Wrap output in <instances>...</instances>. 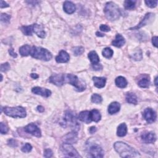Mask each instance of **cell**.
Here are the masks:
<instances>
[{
	"mask_svg": "<svg viewBox=\"0 0 158 158\" xmlns=\"http://www.w3.org/2000/svg\"><path fill=\"white\" fill-rule=\"evenodd\" d=\"M93 80L94 82V84L96 87L98 88H102L105 86L106 82V78L104 77H93Z\"/></svg>",
	"mask_w": 158,
	"mask_h": 158,
	"instance_id": "21",
	"label": "cell"
},
{
	"mask_svg": "<svg viewBox=\"0 0 158 158\" xmlns=\"http://www.w3.org/2000/svg\"><path fill=\"white\" fill-rule=\"evenodd\" d=\"M9 53L10 55L12 56V57H17V54H16L15 52L14 51V49H13L12 48L9 49Z\"/></svg>",
	"mask_w": 158,
	"mask_h": 158,
	"instance_id": "47",
	"label": "cell"
},
{
	"mask_svg": "<svg viewBox=\"0 0 158 158\" xmlns=\"http://www.w3.org/2000/svg\"><path fill=\"white\" fill-rule=\"evenodd\" d=\"M114 147L115 150L122 157H134L140 156V154L137 151H136L135 149L124 142H116L114 143Z\"/></svg>",
	"mask_w": 158,
	"mask_h": 158,
	"instance_id": "1",
	"label": "cell"
},
{
	"mask_svg": "<svg viewBox=\"0 0 158 158\" xmlns=\"http://www.w3.org/2000/svg\"><path fill=\"white\" fill-rule=\"evenodd\" d=\"M37 110L40 112H43L45 111V108L43 106H38L37 107Z\"/></svg>",
	"mask_w": 158,
	"mask_h": 158,
	"instance_id": "48",
	"label": "cell"
},
{
	"mask_svg": "<svg viewBox=\"0 0 158 158\" xmlns=\"http://www.w3.org/2000/svg\"><path fill=\"white\" fill-rule=\"evenodd\" d=\"M53 156V151L51 149H46L45 150L44 152V157H51Z\"/></svg>",
	"mask_w": 158,
	"mask_h": 158,
	"instance_id": "42",
	"label": "cell"
},
{
	"mask_svg": "<svg viewBox=\"0 0 158 158\" xmlns=\"http://www.w3.org/2000/svg\"><path fill=\"white\" fill-rule=\"evenodd\" d=\"M11 19V16L8 14L2 13L1 14V21L3 22H8Z\"/></svg>",
	"mask_w": 158,
	"mask_h": 158,
	"instance_id": "37",
	"label": "cell"
},
{
	"mask_svg": "<svg viewBox=\"0 0 158 158\" xmlns=\"http://www.w3.org/2000/svg\"><path fill=\"white\" fill-rule=\"evenodd\" d=\"M88 58L93 64H98L99 62V56L95 51H92L88 54Z\"/></svg>",
	"mask_w": 158,
	"mask_h": 158,
	"instance_id": "27",
	"label": "cell"
},
{
	"mask_svg": "<svg viewBox=\"0 0 158 158\" xmlns=\"http://www.w3.org/2000/svg\"><path fill=\"white\" fill-rule=\"evenodd\" d=\"M78 119L80 120V121L85 122L86 124H89L92 121L91 119V115H90V112L88 111H85L81 112L78 115Z\"/></svg>",
	"mask_w": 158,
	"mask_h": 158,
	"instance_id": "17",
	"label": "cell"
},
{
	"mask_svg": "<svg viewBox=\"0 0 158 158\" xmlns=\"http://www.w3.org/2000/svg\"><path fill=\"white\" fill-rule=\"evenodd\" d=\"M152 43L155 47H157V37H153L152 38Z\"/></svg>",
	"mask_w": 158,
	"mask_h": 158,
	"instance_id": "45",
	"label": "cell"
},
{
	"mask_svg": "<svg viewBox=\"0 0 158 158\" xmlns=\"http://www.w3.org/2000/svg\"><path fill=\"white\" fill-rule=\"evenodd\" d=\"M0 132L2 134H6L8 132V127L3 122H1L0 124Z\"/></svg>",
	"mask_w": 158,
	"mask_h": 158,
	"instance_id": "36",
	"label": "cell"
},
{
	"mask_svg": "<svg viewBox=\"0 0 158 158\" xmlns=\"http://www.w3.org/2000/svg\"><path fill=\"white\" fill-rule=\"evenodd\" d=\"M91 115V119L93 121H95L96 122H98L100 120H101V116L100 114V112L97 109H93L90 112Z\"/></svg>",
	"mask_w": 158,
	"mask_h": 158,
	"instance_id": "28",
	"label": "cell"
},
{
	"mask_svg": "<svg viewBox=\"0 0 158 158\" xmlns=\"http://www.w3.org/2000/svg\"><path fill=\"white\" fill-rule=\"evenodd\" d=\"M77 139L78 138H77V132L73 131L64 136L63 140L64 142L66 143H69V144H74V143L77 142Z\"/></svg>",
	"mask_w": 158,
	"mask_h": 158,
	"instance_id": "15",
	"label": "cell"
},
{
	"mask_svg": "<svg viewBox=\"0 0 158 158\" xmlns=\"http://www.w3.org/2000/svg\"><path fill=\"white\" fill-rule=\"evenodd\" d=\"M104 14L106 18L109 20H116L120 16V12L118 6L113 2H109L106 4Z\"/></svg>",
	"mask_w": 158,
	"mask_h": 158,
	"instance_id": "2",
	"label": "cell"
},
{
	"mask_svg": "<svg viewBox=\"0 0 158 158\" xmlns=\"http://www.w3.org/2000/svg\"><path fill=\"white\" fill-rule=\"evenodd\" d=\"M62 150L64 156L66 157H81V156L79 155L77 151V150L69 143H64L62 146Z\"/></svg>",
	"mask_w": 158,
	"mask_h": 158,
	"instance_id": "7",
	"label": "cell"
},
{
	"mask_svg": "<svg viewBox=\"0 0 158 158\" xmlns=\"http://www.w3.org/2000/svg\"><path fill=\"white\" fill-rule=\"evenodd\" d=\"M154 17V14L150 13V12L147 13L145 16L144 18H143V20H141V22L138 25H136L134 27H132L130 28V30H138V29H139V28L143 27V26L146 25L148 23H149L151 21V20H153Z\"/></svg>",
	"mask_w": 158,
	"mask_h": 158,
	"instance_id": "12",
	"label": "cell"
},
{
	"mask_svg": "<svg viewBox=\"0 0 158 158\" xmlns=\"http://www.w3.org/2000/svg\"><path fill=\"white\" fill-rule=\"evenodd\" d=\"M8 143L10 146H12V147H16L17 146V143L16 140H14V139L9 140Z\"/></svg>",
	"mask_w": 158,
	"mask_h": 158,
	"instance_id": "43",
	"label": "cell"
},
{
	"mask_svg": "<svg viewBox=\"0 0 158 158\" xmlns=\"http://www.w3.org/2000/svg\"><path fill=\"white\" fill-rule=\"evenodd\" d=\"M31 77L33 78H37L38 77V75L37 74H31Z\"/></svg>",
	"mask_w": 158,
	"mask_h": 158,
	"instance_id": "51",
	"label": "cell"
},
{
	"mask_svg": "<svg viewBox=\"0 0 158 158\" xmlns=\"http://www.w3.org/2000/svg\"><path fill=\"white\" fill-rule=\"evenodd\" d=\"M30 55L33 58L48 61L52 58V54L46 49L41 47L32 46L30 51Z\"/></svg>",
	"mask_w": 158,
	"mask_h": 158,
	"instance_id": "3",
	"label": "cell"
},
{
	"mask_svg": "<svg viewBox=\"0 0 158 158\" xmlns=\"http://www.w3.org/2000/svg\"><path fill=\"white\" fill-rule=\"evenodd\" d=\"M115 83H116V85L118 87L123 88L127 87V81L125 77L119 76L116 78V80H115Z\"/></svg>",
	"mask_w": 158,
	"mask_h": 158,
	"instance_id": "23",
	"label": "cell"
},
{
	"mask_svg": "<svg viewBox=\"0 0 158 158\" xmlns=\"http://www.w3.org/2000/svg\"><path fill=\"white\" fill-rule=\"evenodd\" d=\"M73 53L75 56H79L81 55L84 52V48L82 46H77L75 47L72 49Z\"/></svg>",
	"mask_w": 158,
	"mask_h": 158,
	"instance_id": "34",
	"label": "cell"
},
{
	"mask_svg": "<svg viewBox=\"0 0 158 158\" xmlns=\"http://www.w3.org/2000/svg\"><path fill=\"white\" fill-rule=\"evenodd\" d=\"M96 35L97 37H104V34H103V33H100V32H97L96 33Z\"/></svg>",
	"mask_w": 158,
	"mask_h": 158,
	"instance_id": "50",
	"label": "cell"
},
{
	"mask_svg": "<svg viewBox=\"0 0 158 158\" xmlns=\"http://www.w3.org/2000/svg\"><path fill=\"white\" fill-rule=\"evenodd\" d=\"M31 49V47L28 45H25L22 46H21L19 49L20 54H21V56H27L30 54Z\"/></svg>",
	"mask_w": 158,
	"mask_h": 158,
	"instance_id": "25",
	"label": "cell"
},
{
	"mask_svg": "<svg viewBox=\"0 0 158 158\" xmlns=\"http://www.w3.org/2000/svg\"><path fill=\"white\" fill-rule=\"evenodd\" d=\"M21 30L25 35H32L33 32V25L23 26L21 27Z\"/></svg>",
	"mask_w": 158,
	"mask_h": 158,
	"instance_id": "31",
	"label": "cell"
},
{
	"mask_svg": "<svg viewBox=\"0 0 158 158\" xmlns=\"http://www.w3.org/2000/svg\"><path fill=\"white\" fill-rule=\"evenodd\" d=\"M63 8L64 11L69 14H71L74 13L76 10L75 5L71 1H66L64 2Z\"/></svg>",
	"mask_w": 158,
	"mask_h": 158,
	"instance_id": "19",
	"label": "cell"
},
{
	"mask_svg": "<svg viewBox=\"0 0 158 158\" xmlns=\"http://www.w3.org/2000/svg\"><path fill=\"white\" fill-rule=\"evenodd\" d=\"M32 91L34 93V94L41 95L42 96H44L46 98L49 97L51 95V91L47 88H43L41 87H36L32 88Z\"/></svg>",
	"mask_w": 158,
	"mask_h": 158,
	"instance_id": "14",
	"label": "cell"
},
{
	"mask_svg": "<svg viewBox=\"0 0 158 158\" xmlns=\"http://www.w3.org/2000/svg\"><path fill=\"white\" fill-rule=\"evenodd\" d=\"M93 67L95 70H99L102 69V66L100 65L99 64H93Z\"/></svg>",
	"mask_w": 158,
	"mask_h": 158,
	"instance_id": "44",
	"label": "cell"
},
{
	"mask_svg": "<svg viewBox=\"0 0 158 158\" xmlns=\"http://www.w3.org/2000/svg\"><path fill=\"white\" fill-rule=\"evenodd\" d=\"M120 106L117 102H113L111 103L108 107V112L110 114H114L120 111Z\"/></svg>",
	"mask_w": 158,
	"mask_h": 158,
	"instance_id": "22",
	"label": "cell"
},
{
	"mask_svg": "<svg viewBox=\"0 0 158 158\" xmlns=\"http://www.w3.org/2000/svg\"><path fill=\"white\" fill-rule=\"evenodd\" d=\"M65 81L69 83L78 91H82L86 89V84L82 80H80L79 78L75 75L67 74L65 75Z\"/></svg>",
	"mask_w": 158,
	"mask_h": 158,
	"instance_id": "6",
	"label": "cell"
},
{
	"mask_svg": "<svg viewBox=\"0 0 158 158\" xmlns=\"http://www.w3.org/2000/svg\"><path fill=\"white\" fill-rule=\"evenodd\" d=\"M150 84V80L148 77H143L139 80L138 85L141 88H148Z\"/></svg>",
	"mask_w": 158,
	"mask_h": 158,
	"instance_id": "29",
	"label": "cell"
},
{
	"mask_svg": "<svg viewBox=\"0 0 158 158\" xmlns=\"http://www.w3.org/2000/svg\"><path fill=\"white\" fill-rule=\"evenodd\" d=\"M145 3L149 8H153L157 6V1H145Z\"/></svg>",
	"mask_w": 158,
	"mask_h": 158,
	"instance_id": "38",
	"label": "cell"
},
{
	"mask_svg": "<svg viewBox=\"0 0 158 158\" xmlns=\"http://www.w3.org/2000/svg\"><path fill=\"white\" fill-rule=\"evenodd\" d=\"M10 69V66L9 63L6 62L4 64H2L1 65V70L2 72H6L8 71Z\"/></svg>",
	"mask_w": 158,
	"mask_h": 158,
	"instance_id": "39",
	"label": "cell"
},
{
	"mask_svg": "<svg viewBox=\"0 0 158 158\" xmlns=\"http://www.w3.org/2000/svg\"><path fill=\"white\" fill-rule=\"evenodd\" d=\"M135 1H132V0H127L124 2V6L125 8L128 10H133L135 8Z\"/></svg>",
	"mask_w": 158,
	"mask_h": 158,
	"instance_id": "30",
	"label": "cell"
},
{
	"mask_svg": "<svg viewBox=\"0 0 158 158\" xmlns=\"http://www.w3.org/2000/svg\"><path fill=\"white\" fill-rule=\"evenodd\" d=\"M157 77L155 78V85L156 86H157Z\"/></svg>",
	"mask_w": 158,
	"mask_h": 158,
	"instance_id": "52",
	"label": "cell"
},
{
	"mask_svg": "<svg viewBox=\"0 0 158 158\" xmlns=\"http://www.w3.org/2000/svg\"><path fill=\"white\" fill-rule=\"evenodd\" d=\"M102 53L104 57L109 59V58H111V57L112 56L114 52L110 48H106L103 49Z\"/></svg>",
	"mask_w": 158,
	"mask_h": 158,
	"instance_id": "32",
	"label": "cell"
},
{
	"mask_svg": "<svg viewBox=\"0 0 158 158\" xmlns=\"http://www.w3.org/2000/svg\"><path fill=\"white\" fill-rule=\"evenodd\" d=\"M22 151L24 153H29L32 149V146L29 143H26L22 148Z\"/></svg>",
	"mask_w": 158,
	"mask_h": 158,
	"instance_id": "35",
	"label": "cell"
},
{
	"mask_svg": "<svg viewBox=\"0 0 158 158\" xmlns=\"http://www.w3.org/2000/svg\"><path fill=\"white\" fill-rule=\"evenodd\" d=\"M126 101L127 103L136 104H137V97L133 93H128L126 95Z\"/></svg>",
	"mask_w": 158,
	"mask_h": 158,
	"instance_id": "26",
	"label": "cell"
},
{
	"mask_svg": "<svg viewBox=\"0 0 158 158\" xmlns=\"http://www.w3.org/2000/svg\"><path fill=\"white\" fill-rule=\"evenodd\" d=\"M32 25H33V32L36 35H37L38 37L41 38H43L45 37L46 33L41 25H38L37 24H33Z\"/></svg>",
	"mask_w": 158,
	"mask_h": 158,
	"instance_id": "18",
	"label": "cell"
},
{
	"mask_svg": "<svg viewBox=\"0 0 158 158\" xmlns=\"http://www.w3.org/2000/svg\"><path fill=\"white\" fill-rule=\"evenodd\" d=\"M91 101L94 103L96 104H99L101 103L103 101V99L101 98V96L98 95V94H93L91 96Z\"/></svg>",
	"mask_w": 158,
	"mask_h": 158,
	"instance_id": "33",
	"label": "cell"
},
{
	"mask_svg": "<svg viewBox=\"0 0 158 158\" xmlns=\"http://www.w3.org/2000/svg\"><path fill=\"white\" fill-rule=\"evenodd\" d=\"M141 137L143 141L145 143H153L156 140V136L153 132H144L141 135Z\"/></svg>",
	"mask_w": 158,
	"mask_h": 158,
	"instance_id": "13",
	"label": "cell"
},
{
	"mask_svg": "<svg viewBox=\"0 0 158 158\" xmlns=\"http://www.w3.org/2000/svg\"><path fill=\"white\" fill-rule=\"evenodd\" d=\"M96 131V128L95 127H91L90 128V132L91 133H94Z\"/></svg>",
	"mask_w": 158,
	"mask_h": 158,
	"instance_id": "49",
	"label": "cell"
},
{
	"mask_svg": "<svg viewBox=\"0 0 158 158\" xmlns=\"http://www.w3.org/2000/svg\"><path fill=\"white\" fill-rule=\"evenodd\" d=\"M143 117L149 124H151L156 120V114L151 108H146L143 112Z\"/></svg>",
	"mask_w": 158,
	"mask_h": 158,
	"instance_id": "10",
	"label": "cell"
},
{
	"mask_svg": "<svg viewBox=\"0 0 158 158\" xmlns=\"http://www.w3.org/2000/svg\"><path fill=\"white\" fill-rule=\"evenodd\" d=\"M99 29L101 30L102 32H109L111 28L109 26H107V25L105 24H102L99 27Z\"/></svg>",
	"mask_w": 158,
	"mask_h": 158,
	"instance_id": "41",
	"label": "cell"
},
{
	"mask_svg": "<svg viewBox=\"0 0 158 158\" xmlns=\"http://www.w3.org/2000/svg\"><path fill=\"white\" fill-rule=\"evenodd\" d=\"M24 130L28 133H30L31 135L37 136V137H41V133L40 128L34 124H29L24 128Z\"/></svg>",
	"mask_w": 158,
	"mask_h": 158,
	"instance_id": "9",
	"label": "cell"
},
{
	"mask_svg": "<svg viewBox=\"0 0 158 158\" xmlns=\"http://www.w3.org/2000/svg\"><path fill=\"white\" fill-rule=\"evenodd\" d=\"M4 113L9 117L13 118H24L26 117V111L24 107L17 106L14 107H5L3 109Z\"/></svg>",
	"mask_w": 158,
	"mask_h": 158,
	"instance_id": "4",
	"label": "cell"
},
{
	"mask_svg": "<svg viewBox=\"0 0 158 158\" xmlns=\"http://www.w3.org/2000/svg\"><path fill=\"white\" fill-rule=\"evenodd\" d=\"M70 56L69 54L64 50H61L59 54L56 57V61L58 63H64L69 61Z\"/></svg>",
	"mask_w": 158,
	"mask_h": 158,
	"instance_id": "16",
	"label": "cell"
},
{
	"mask_svg": "<svg viewBox=\"0 0 158 158\" xmlns=\"http://www.w3.org/2000/svg\"><path fill=\"white\" fill-rule=\"evenodd\" d=\"M133 59L135 60H136V61H138V60L140 61V60H141L142 59V53L141 51V50H140V53L139 52H137V53H135L133 54Z\"/></svg>",
	"mask_w": 158,
	"mask_h": 158,
	"instance_id": "40",
	"label": "cell"
},
{
	"mask_svg": "<svg viewBox=\"0 0 158 158\" xmlns=\"http://www.w3.org/2000/svg\"><path fill=\"white\" fill-rule=\"evenodd\" d=\"M0 3H1V4H0V7H1V8H7V7H8L9 5L8 3H6L5 1H0Z\"/></svg>",
	"mask_w": 158,
	"mask_h": 158,
	"instance_id": "46",
	"label": "cell"
},
{
	"mask_svg": "<svg viewBox=\"0 0 158 158\" xmlns=\"http://www.w3.org/2000/svg\"><path fill=\"white\" fill-rule=\"evenodd\" d=\"M90 156L92 157H103L104 156V151L101 146L94 144L89 148Z\"/></svg>",
	"mask_w": 158,
	"mask_h": 158,
	"instance_id": "8",
	"label": "cell"
},
{
	"mask_svg": "<svg viewBox=\"0 0 158 158\" xmlns=\"http://www.w3.org/2000/svg\"><path fill=\"white\" fill-rule=\"evenodd\" d=\"M127 132V127L125 124L122 123L117 128V136H120V137H122V136H124L126 135Z\"/></svg>",
	"mask_w": 158,
	"mask_h": 158,
	"instance_id": "24",
	"label": "cell"
},
{
	"mask_svg": "<svg viewBox=\"0 0 158 158\" xmlns=\"http://www.w3.org/2000/svg\"><path fill=\"white\" fill-rule=\"evenodd\" d=\"M49 82L61 87L65 82V75L64 74H54L49 78Z\"/></svg>",
	"mask_w": 158,
	"mask_h": 158,
	"instance_id": "11",
	"label": "cell"
},
{
	"mask_svg": "<svg viewBox=\"0 0 158 158\" xmlns=\"http://www.w3.org/2000/svg\"><path fill=\"white\" fill-rule=\"evenodd\" d=\"M64 124L73 129V131L77 132L80 129V125L77 122L75 115L70 111H66L64 115Z\"/></svg>",
	"mask_w": 158,
	"mask_h": 158,
	"instance_id": "5",
	"label": "cell"
},
{
	"mask_svg": "<svg viewBox=\"0 0 158 158\" xmlns=\"http://www.w3.org/2000/svg\"><path fill=\"white\" fill-rule=\"evenodd\" d=\"M125 43L124 38L120 34H117L115 40L112 41V45L114 46L120 48Z\"/></svg>",
	"mask_w": 158,
	"mask_h": 158,
	"instance_id": "20",
	"label": "cell"
}]
</instances>
